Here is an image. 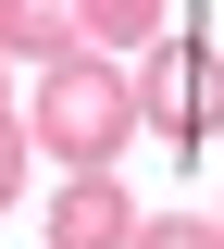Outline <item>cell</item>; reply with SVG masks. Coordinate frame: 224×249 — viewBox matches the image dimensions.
<instances>
[{"label":"cell","mask_w":224,"mask_h":249,"mask_svg":"<svg viewBox=\"0 0 224 249\" xmlns=\"http://www.w3.org/2000/svg\"><path fill=\"white\" fill-rule=\"evenodd\" d=\"M25 137L63 162V175H112V162L137 150V75H125L112 50H63L50 75H37Z\"/></svg>","instance_id":"1"},{"label":"cell","mask_w":224,"mask_h":249,"mask_svg":"<svg viewBox=\"0 0 224 249\" xmlns=\"http://www.w3.org/2000/svg\"><path fill=\"white\" fill-rule=\"evenodd\" d=\"M0 112H13V100H0Z\"/></svg>","instance_id":"9"},{"label":"cell","mask_w":224,"mask_h":249,"mask_svg":"<svg viewBox=\"0 0 224 249\" xmlns=\"http://www.w3.org/2000/svg\"><path fill=\"white\" fill-rule=\"evenodd\" d=\"M63 50H87L75 0H0V62H63Z\"/></svg>","instance_id":"4"},{"label":"cell","mask_w":224,"mask_h":249,"mask_svg":"<svg viewBox=\"0 0 224 249\" xmlns=\"http://www.w3.org/2000/svg\"><path fill=\"white\" fill-rule=\"evenodd\" d=\"M50 249H137L125 175H63V199H50Z\"/></svg>","instance_id":"3"},{"label":"cell","mask_w":224,"mask_h":249,"mask_svg":"<svg viewBox=\"0 0 224 249\" xmlns=\"http://www.w3.org/2000/svg\"><path fill=\"white\" fill-rule=\"evenodd\" d=\"M75 37H87V50H150L162 0H75Z\"/></svg>","instance_id":"5"},{"label":"cell","mask_w":224,"mask_h":249,"mask_svg":"<svg viewBox=\"0 0 224 249\" xmlns=\"http://www.w3.org/2000/svg\"><path fill=\"white\" fill-rule=\"evenodd\" d=\"M137 249H224L199 212H137Z\"/></svg>","instance_id":"6"},{"label":"cell","mask_w":224,"mask_h":249,"mask_svg":"<svg viewBox=\"0 0 224 249\" xmlns=\"http://www.w3.org/2000/svg\"><path fill=\"white\" fill-rule=\"evenodd\" d=\"M25 162H37V137H25V112H0V212L25 199Z\"/></svg>","instance_id":"7"},{"label":"cell","mask_w":224,"mask_h":249,"mask_svg":"<svg viewBox=\"0 0 224 249\" xmlns=\"http://www.w3.org/2000/svg\"><path fill=\"white\" fill-rule=\"evenodd\" d=\"M137 124H162L174 150H199L224 124V62L199 50V37H150V50H137Z\"/></svg>","instance_id":"2"},{"label":"cell","mask_w":224,"mask_h":249,"mask_svg":"<svg viewBox=\"0 0 224 249\" xmlns=\"http://www.w3.org/2000/svg\"><path fill=\"white\" fill-rule=\"evenodd\" d=\"M212 237H224V212H212Z\"/></svg>","instance_id":"8"}]
</instances>
